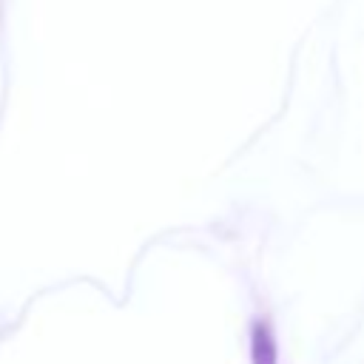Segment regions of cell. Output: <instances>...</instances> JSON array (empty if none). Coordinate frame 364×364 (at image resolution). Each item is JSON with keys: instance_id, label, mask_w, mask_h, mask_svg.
Here are the masks:
<instances>
[{"instance_id": "1", "label": "cell", "mask_w": 364, "mask_h": 364, "mask_svg": "<svg viewBox=\"0 0 364 364\" xmlns=\"http://www.w3.org/2000/svg\"><path fill=\"white\" fill-rule=\"evenodd\" d=\"M253 364H276V347L264 327H256L253 333Z\"/></svg>"}]
</instances>
